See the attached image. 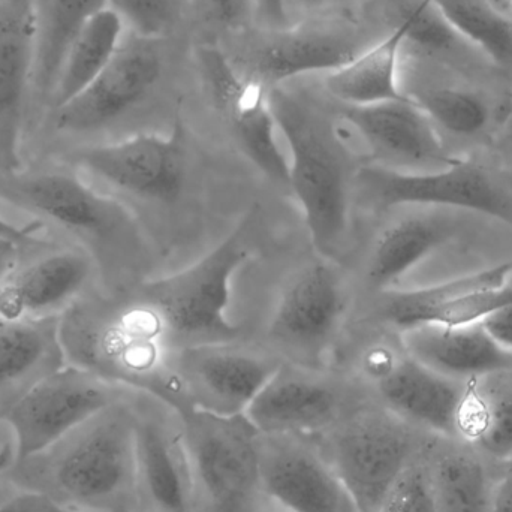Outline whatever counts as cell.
Returning <instances> with one entry per match:
<instances>
[{
	"label": "cell",
	"instance_id": "cell-29",
	"mask_svg": "<svg viewBox=\"0 0 512 512\" xmlns=\"http://www.w3.org/2000/svg\"><path fill=\"white\" fill-rule=\"evenodd\" d=\"M125 33V21L110 6L84 24L63 60L50 111L80 95L96 80L113 59Z\"/></svg>",
	"mask_w": 512,
	"mask_h": 512
},
{
	"label": "cell",
	"instance_id": "cell-47",
	"mask_svg": "<svg viewBox=\"0 0 512 512\" xmlns=\"http://www.w3.org/2000/svg\"><path fill=\"white\" fill-rule=\"evenodd\" d=\"M255 512H289L288 510H285V508L280 507V505H277L276 502L270 501V499L267 498V501L264 502V504L261 505V507L258 508Z\"/></svg>",
	"mask_w": 512,
	"mask_h": 512
},
{
	"label": "cell",
	"instance_id": "cell-19",
	"mask_svg": "<svg viewBox=\"0 0 512 512\" xmlns=\"http://www.w3.org/2000/svg\"><path fill=\"white\" fill-rule=\"evenodd\" d=\"M155 402H134L137 512H192L182 424L173 409Z\"/></svg>",
	"mask_w": 512,
	"mask_h": 512
},
{
	"label": "cell",
	"instance_id": "cell-25",
	"mask_svg": "<svg viewBox=\"0 0 512 512\" xmlns=\"http://www.w3.org/2000/svg\"><path fill=\"white\" fill-rule=\"evenodd\" d=\"M108 6L110 0H44L36 6L38 32L30 81L26 143L50 111L60 69L72 41L90 18Z\"/></svg>",
	"mask_w": 512,
	"mask_h": 512
},
{
	"label": "cell",
	"instance_id": "cell-32",
	"mask_svg": "<svg viewBox=\"0 0 512 512\" xmlns=\"http://www.w3.org/2000/svg\"><path fill=\"white\" fill-rule=\"evenodd\" d=\"M450 26L496 68L512 72V20L489 0H433Z\"/></svg>",
	"mask_w": 512,
	"mask_h": 512
},
{
	"label": "cell",
	"instance_id": "cell-31",
	"mask_svg": "<svg viewBox=\"0 0 512 512\" xmlns=\"http://www.w3.org/2000/svg\"><path fill=\"white\" fill-rule=\"evenodd\" d=\"M511 274L512 262H508L426 288L411 291L388 289L382 298L381 313L385 321L403 331L414 327L424 312L438 304L447 303L453 298L478 289L501 288L508 285Z\"/></svg>",
	"mask_w": 512,
	"mask_h": 512
},
{
	"label": "cell",
	"instance_id": "cell-35",
	"mask_svg": "<svg viewBox=\"0 0 512 512\" xmlns=\"http://www.w3.org/2000/svg\"><path fill=\"white\" fill-rule=\"evenodd\" d=\"M186 0H110L126 29L146 38L161 39L182 17Z\"/></svg>",
	"mask_w": 512,
	"mask_h": 512
},
{
	"label": "cell",
	"instance_id": "cell-9",
	"mask_svg": "<svg viewBox=\"0 0 512 512\" xmlns=\"http://www.w3.org/2000/svg\"><path fill=\"white\" fill-rule=\"evenodd\" d=\"M411 424L384 406L358 405L313 439L360 512H378L397 478L414 462Z\"/></svg>",
	"mask_w": 512,
	"mask_h": 512
},
{
	"label": "cell",
	"instance_id": "cell-33",
	"mask_svg": "<svg viewBox=\"0 0 512 512\" xmlns=\"http://www.w3.org/2000/svg\"><path fill=\"white\" fill-rule=\"evenodd\" d=\"M405 95L417 102L436 129H444L457 137H475L492 120V107L475 90L411 83Z\"/></svg>",
	"mask_w": 512,
	"mask_h": 512
},
{
	"label": "cell",
	"instance_id": "cell-4",
	"mask_svg": "<svg viewBox=\"0 0 512 512\" xmlns=\"http://www.w3.org/2000/svg\"><path fill=\"white\" fill-rule=\"evenodd\" d=\"M277 129L291 150L289 188L294 192L313 246L334 259L349 230L354 170L352 153L343 144L331 117L312 98L285 86L268 90Z\"/></svg>",
	"mask_w": 512,
	"mask_h": 512
},
{
	"label": "cell",
	"instance_id": "cell-8",
	"mask_svg": "<svg viewBox=\"0 0 512 512\" xmlns=\"http://www.w3.org/2000/svg\"><path fill=\"white\" fill-rule=\"evenodd\" d=\"M379 24L364 26L346 14L327 15L285 29L243 30L234 53H227L245 80L270 90L301 75L334 71L381 38ZM384 38V36H382Z\"/></svg>",
	"mask_w": 512,
	"mask_h": 512
},
{
	"label": "cell",
	"instance_id": "cell-6",
	"mask_svg": "<svg viewBox=\"0 0 512 512\" xmlns=\"http://www.w3.org/2000/svg\"><path fill=\"white\" fill-rule=\"evenodd\" d=\"M251 258L248 222L185 270L149 280L132 292L152 310L171 352L230 343L240 333L228 318L234 274Z\"/></svg>",
	"mask_w": 512,
	"mask_h": 512
},
{
	"label": "cell",
	"instance_id": "cell-46",
	"mask_svg": "<svg viewBox=\"0 0 512 512\" xmlns=\"http://www.w3.org/2000/svg\"><path fill=\"white\" fill-rule=\"evenodd\" d=\"M502 135H504L505 143L510 144L512 147V108L508 111L507 117H505L504 131H502Z\"/></svg>",
	"mask_w": 512,
	"mask_h": 512
},
{
	"label": "cell",
	"instance_id": "cell-26",
	"mask_svg": "<svg viewBox=\"0 0 512 512\" xmlns=\"http://www.w3.org/2000/svg\"><path fill=\"white\" fill-rule=\"evenodd\" d=\"M60 318L11 321L0 316V421L39 381L66 366Z\"/></svg>",
	"mask_w": 512,
	"mask_h": 512
},
{
	"label": "cell",
	"instance_id": "cell-13",
	"mask_svg": "<svg viewBox=\"0 0 512 512\" xmlns=\"http://www.w3.org/2000/svg\"><path fill=\"white\" fill-rule=\"evenodd\" d=\"M282 366L273 355L230 343L189 346L170 358L174 412L197 409L222 417L245 415Z\"/></svg>",
	"mask_w": 512,
	"mask_h": 512
},
{
	"label": "cell",
	"instance_id": "cell-21",
	"mask_svg": "<svg viewBox=\"0 0 512 512\" xmlns=\"http://www.w3.org/2000/svg\"><path fill=\"white\" fill-rule=\"evenodd\" d=\"M366 372L391 414L438 435H457L466 382L441 375L408 354L397 357L385 349H376L366 358Z\"/></svg>",
	"mask_w": 512,
	"mask_h": 512
},
{
	"label": "cell",
	"instance_id": "cell-44",
	"mask_svg": "<svg viewBox=\"0 0 512 512\" xmlns=\"http://www.w3.org/2000/svg\"><path fill=\"white\" fill-rule=\"evenodd\" d=\"M490 512H512V474L499 481L492 490Z\"/></svg>",
	"mask_w": 512,
	"mask_h": 512
},
{
	"label": "cell",
	"instance_id": "cell-5",
	"mask_svg": "<svg viewBox=\"0 0 512 512\" xmlns=\"http://www.w3.org/2000/svg\"><path fill=\"white\" fill-rule=\"evenodd\" d=\"M159 39L129 32L104 71L80 95L51 110L24 147V164L95 146L123 122L162 74Z\"/></svg>",
	"mask_w": 512,
	"mask_h": 512
},
{
	"label": "cell",
	"instance_id": "cell-14",
	"mask_svg": "<svg viewBox=\"0 0 512 512\" xmlns=\"http://www.w3.org/2000/svg\"><path fill=\"white\" fill-rule=\"evenodd\" d=\"M348 306L345 280L333 259L322 258L298 268L280 292L268 336L297 366H324Z\"/></svg>",
	"mask_w": 512,
	"mask_h": 512
},
{
	"label": "cell",
	"instance_id": "cell-38",
	"mask_svg": "<svg viewBox=\"0 0 512 512\" xmlns=\"http://www.w3.org/2000/svg\"><path fill=\"white\" fill-rule=\"evenodd\" d=\"M289 26L313 18L327 17L345 11L357 0H282ZM342 14V12H340Z\"/></svg>",
	"mask_w": 512,
	"mask_h": 512
},
{
	"label": "cell",
	"instance_id": "cell-23",
	"mask_svg": "<svg viewBox=\"0 0 512 512\" xmlns=\"http://www.w3.org/2000/svg\"><path fill=\"white\" fill-rule=\"evenodd\" d=\"M384 225L376 237L367 262V282L388 291L415 265L465 231V213L436 207H406Z\"/></svg>",
	"mask_w": 512,
	"mask_h": 512
},
{
	"label": "cell",
	"instance_id": "cell-24",
	"mask_svg": "<svg viewBox=\"0 0 512 512\" xmlns=\"http://www.w3.org/2000/svg\"><path fill=\"white\" fill-rule=\"evenodd\" d=\"M409 357L460 382L511 372L512 354L487 333L481 322L460 327L417 325L402 331Z\"/></svg>",
	"mask_w": 512,
	"mask_h": 512
},
{
	"label": "cell",
	"instance_id": "cell-15",
	"mask_svg": "<svg viewBox=\"0 0 512 512\" xmlns=\"http://www.w3.org/2000/svg\"><path fill=\"white\" fill-rule=\"evenodd\" d=\"M98 277L95 261L83 249L48 240L0 282V316L11 321L60 318L96 288Z\"/></svg>",
	"mask_w": 512,
	"mask_h": 512
},
{
	"label": "cell",
	"instance_id": "cell-40",
	"mask_svg": "<svg viewBox=\"0 0 512 512\" xmlns=\"http://www.w3.org/2000/svg\"><path fill=\"white\" fill-rule=\"evenodd\" d=\"M481 324L493 337V340H496L502 348L512 354V304L496 310L495 313L487 316Z\"/></svg>",
	"mask_w": 512,
	"mask_h": 512
},
{
	"label": "cell",
	"instance_id": "cell-7",
	"mask_svg": "<svg viewBox=\"0 0 512 512\" xmlns=\"http://www.w3.org/2000/svg\"><path fill=\"white\" fill-rule=\"evenodd\" d=\"M192 478V512H255L267 501L261 433L245 415L176 412Z\"/></svg>",
	"mask_w": 512,
	"mask_h": 512
},
{
	"label": "cell",
	"instance_id": "cell-1",
	"mask_svg": "<svg viewBox=\"0 0 512 512\" xmlns=\"http://www.w3.org/2000/svg\"><path fill=\"white\" fill-rule=\"evenodd\" d=\"M66 364L170 405L173 355L152 310L132 292H87L60 316Z\"/></svg>",
	"mask_w": 512,
	"mask_h": 512
},
{
	"label": "cell",
	"instance_id": "cell-20",
	"mask_svg": "<svg viewBox=\"0 0 512 512\" xmlns=\"http://www.w3.org/2000/svg\"><path fill=\"white\" fill-rule=\"evenodd\" d=\"M265 496L289 512H360L318 444L300 436H261Z\"/></svg>",
	"mask_w": 512,
	"mask_h": 512
},
{
	"label": "cell",
	"instance_id": "cell-36",
	"mask_svg": "<svg viewBox=\"0 0 512 512\" xmlns=\"http://www.w3.org/2000/svg\"><path fill=\"white\" fill-rule=\"evenodd\" d=\"M378 512H436L429 471L412 462L388 490Z\"/></svg>",
	"mask_w": 512,
	"mask_h": 512
},
{
	"label": "cell",
	"instance_id": "cell-22",
	"mask_svg": "<svg viewBox=\"0 0 512 512\" xmlns=\"http://www.w3.org/2000/svg\"><path fill=\"white\" fill-rule=\"evenodd\" d=\"M36 32L35 0H0V171L6 173L24 167Z\"/></svg>",
	"mask_w": 512,
	"mask_h": 512
},
{
	"label": "cell",
	"instance_id": "cell-30",
	"mask_svg": "<svg viewBox=\"0 0 512 512\" xmlns=\"http://www.w3.org/2000/svg\"><path fill=\"white\" fill-rule=\"evenodd\" d=\"M456 432L492 459H512V391L466 382Z\"/></svg>",
	"mask_w": 512,
	"mask_h": 512
},
{
	"label": "cell",
	"instance_id": "cell-17",
	"mask_svg": "<svg viewBox=\"0 0 512 512\" xmlns=\"http://www.w3.org/2000/svg\"><path fill=\"white\" fill-rule=\"evenodd\" d=\"M198 60L210 95L243 152L265 177L289 186V162L277 144V125L267 90L245 80L216 45H201Z\"/></svg>",
	"mask_w": 512,
	"mask_h": 512
},
{
	"label": "cell",
	"instance_id": "cell-39",
	"mask_svg": "<svg viewBox=\"0 0 512 512\" xmlns=\"http://www.w3.org/2000/svg\"><path fill=\"white\" fill-rule=\"evenodd\" d=\"M0 512H74L66 510L62 505L44 493L32 492L26 490L21 495L9 499L0 505Z\"/></svg>",
	"mask_w": 512,
	"mask_h": 512
},
{
	"label": "cell",
	"instance_id": "cell-12",
	"mask_svg": "<svg viewBox=\"0 0 512 512\" xmlns=\"http://www.w3.org/2000/svg\"><path fill=\"white\" fill-rule=\"evenodd\" d=\"M355 186L379 209L436 207L492 216L512 225V195L480 164L463 159L436 171H397L369 164Z\"/></svg>",
	"mask_w": 512,
	"mask_h": 512
},
{
	"label": "cell",
	"instance_id": "cell-27",
	"mask_svg": "<svg viewBox=\"0 0 512 512\" xmlns=\"http://www.w3.org/2000/svg\"><path fill=\"white\" fill-rule=\"evenodd\" d=\"M376 23L388 32L403 27L409 53L438 65L475 69L487 60L450 26L433 0H372Z\"/></svg>",
	"mask_w": 512,
	"mask_h": 512
},
{
	"label": "cell",
	"instance_id": "cell-10",
	"mask_svg": "<svg viewBox=\"0 0 512 512\" xmlns=\"http://www.w3.org/2000/svg\"><path fill=\"white\" fill-rule=\"evenodd\" d=\"M104 194L167 203L185 179V144L179 125L168 135L143 134L80 147L57 156ZM44 161V159H42Z\"/></svg>",
	"mask_w": 512,
	"mask_h": 512
},
{
	"label": "cell",
	"instance_id": "cell-16",
	"mask_svg": "<svg viewBox=\"0 0 512 512\" xmlns=\"http://www.w3.org/2000/svg\"><path fill=\"white\" fill-rule=\"evenodd\" d=\"M342 119L369 149L373 164L397 171H436L465 158L451 155L438 129L411 98L372 105H342Z\"/></svg>",
	"mask_w": 512,
	"mask_h": 512
},
{
	"label": "cell",
	"instance_id": "cell-41",
	"mask_svg": "<svg viewBox=\"0 0 512 512\" xmlns=\"http://www.w3.org/2000/svg\"><path fill=\"white\" fill-rule=\"evenodd\" d=\"M47 239H39L36 242L20 243L14 240L0 239V282L5 279L6 274L18 264L23 256L29 254L33 249L45 245Z\"/></svg>",
	"mask_w": 512,
	"mask_h": 512
},
{
	"label": "cell",
	"instance_id": "cell-37",
	"mask_svg": "<svg viewBox=\"0 0 512 512\" xmlns=\"http://www.w3.org/2000/svg\"><path fill=\"white\" fill-rule=\"evenodd\" d=\"M207 15L233 32L248 30L255 20L254 0H203Z\"/></svg>",
	"mask_w": 512,
	"mask_h": 512
},
{
	"label": "cell",
	"instance_id": "cell-11",
	"mask_svg": "<svg viewBox=\"0 0 512 512\" xmlns=\"http://www.w3.org/2000/svg\"><path fill=\"white\" fill-rule=\"evenodd\" d=\"M128 388L66 364L39 381L3 415L14 433L15 465L41 456L93 415L125 399Z\"/></svg>",
	"mask_w": 512,
	"mask_h": 512
},
{
	"label": "cell",
	"instance_id": "cell-43",
	"mask_svg": "<svg viewBox=\"0 0 512 512\" xmlns=\"http://www.w3.org/2000/svg\"><path fill=\"white\" fill-rule=\"evenodd\" d=\"M39 233H44V230L36 222H30V224L20 227V225L12 224L11 221H6L5 218L0 216V239L30 243L41 239V237H38Z\"/></svg>",
	"mask_w": 512,
	"mask_h": 512
},
{
	"label": "cell",
	"instance_id": "cell-18",
	"mask_svg": "<svg viewBox=\"0 0 512 512\" xmlns=\"http://www.w3.org/2000/svg\"><path fill=\"white\" fill-rule=\"evenodd\" d=\"M315 372L297 364L277 369L246 411L261 435L316 439L360 405Z\"/></svg>",
	"mask_w": 512,
	"mask_h": 512
},
{
	"label": "cell",
	"instance_id": "cell-2",
	"mask_svg": "<svg viewBox=\"0 0 512 512\" xmlns=\"http://www.w3.org/2000/svg\"><path fill=\"white\" fill-rule=\"evenodd\" d=\"M21 484L74 512H137L135 406L102 409L41 456L20 463Z\"/></svg>",
	"mask_w": 512,
	"mask_h": 512
},
{
	"label": "cell",
	"instance_id": "cell-3",
	"mask_svg": "<svg viewBox=\"0 0 512 512\" xmlns=\"http://www.w3.org/2000/svg\"><path fill=\"white\" fill-rule=\"evenodd\" d=\"M0 204L30 216L53 240L83 249L104 280L134 254V224L126 207L66 162L44 159L0 171Z\"/></svg>",
	"mask_w": 512,
	"mask_h": 512
},
{
	"label": "cell",
	"instance_id": "cell-42",
	"mask_svg": "<svg viewBox=\"0 0 512 512\" xmlns=\"http://www.w3.org/2000/svg\"><path fill=\"white\" fill-rule=\"evenodd\" d=\"M255 20L261 29H285L289 27L282 0H254Z\"/></svg>",
	"mask_w": 512,
	"mask_h": 512
},
{
	"label": "cell",
	"instance_id": "cell-45",
	"mask_svg": "<svg viewBox=\"0 0 512 512\" xmlns=\"http://www.w3.org/2000/svg\"><path fill=\"white\" fill-rule=\"evenodd\" d=\"M489 2L512 20V0H489Z\"/></svg>",
	"mask_w": 512,
	"mask_h": 512
},
{
	"label": "cell",
	"instance_id": "cell-34",
	"mask_svg": "<svg viewBox=\"0 0 512 512\" xmlns=\"http://www.w3.org/2000/svg\"><path fill=\"white\" fill-rule=\"evenodd\" d=\"M436 512H490L487 475L465 454H445L429 471Z\"/></svg>",
	"mask_w": 512,
	"mask_h": 512
},
{
	"label": "cell",
	"instance_id": "cell-28",
	"mask_svg": "<svg viewBox=\"0 0 512 512\" xmlns=\"http://www.w3.org/2000/svg\"><path fill=\"white\" fill-rule=\"evenodd\" d=\"M405 29L396 27L351 62L328 72L324 87L342 105H372L406 98L400 84Z\"/></svg>",
	"mask_w": 512,
	"mask_h": 512
}]
</instances>
